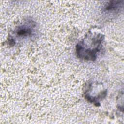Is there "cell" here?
Here are the masks:
<instances>
[{"label":"cell","instance_id":"cell-1","mask_svg":"<svg viewBox=\"0 0 124 124\" xmlns=\"http://www.w3.org/2000/svg\"><path fill=\"white\" fill-rule=\"evenodd\" d=\"M104 35L90 31L76 46L77 57L80 59L94 61L102 48Z\"/></svg>","mask_w":124,"mask_h":124},{"label":"cell","instance_id":"cell-2","mask_svg":"<svg viewBox=\"0 0 124 124\" xmlns=\"http://www.w3.org/2000/svg\"><path fill=\"white\" fill-rule=\"evenodd\" d=\"M36 24L31 19H27L17 25L8 38V44L10 46H15L17 41L31 39L36 34Z\"/></svg>","mask_w":124,"mask_h":124},{"label":"cell","instance_id":"cell-3","mask_svg":"<svg viewBox=\"0 0 124 124\" xmlns=\"http://www.w3.org/2000/svg\"><path fill=\"white\" fill-rule=\"evenodd\" d=\"M123 7L124 0H110L104 4L102 11L105 15H114L121 11Z\"/></svg>","mask_w":124,"mask_h":124}]
</instances>
